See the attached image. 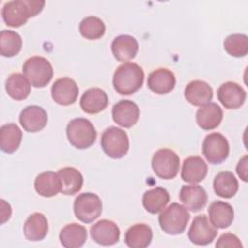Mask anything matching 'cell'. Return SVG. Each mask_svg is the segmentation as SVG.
<instances>
[{"label":"cell","instance_id":"cell-9","mask_svg":"<svg viewBox=\"0 0 248 248\" xmlns=\"http://www.w3.org/2000/svg\"><path fill=\"white\" fill-rule=\"evenodd\" d=\"M230 145L225 136L220 133L207 135L202 142V153L210 164H221L229 156Z\"/></svg>","mask_w":248,"mask_h":248},{"label":"cell","instance_id":"cell-22","mask_svg":"<svg viewBox=\"0 0 248 248\" xmlns=\"http://www.w3.org/2000/svg\"><path fill=\"white\" fill-rule=\"evenodd\" d=\"M223 119V110L216 103H208L202 106L196 113V121L202 130L217 128Z\"/></svg>","mask_w":248,"mask_h":248},{"label":"cell","instance_id":"cell-10","mask_svg":"<svg viewBox=\"0 0 248 248\" xmlns=\"http://www.w3.org/2000/svg\"><path fill=\"white\" fill-rule=\"evenodd\" d=\"M216 235L217 229L204 214L198 215L194 218L188 232L190 241L196 245H207L215 239Z\"/></svg>","mask_w":248,"mask_h":248},{"label":"cell","instance_id":"cell-8","mask_svg":"<svg viewBox=\"0 0 248 248\" xmlns=\"http://www.w3.org/2000/svg\"><path fill=\"white\" fill-rule=\"evenodd\" d=\"M103 203L98 195L90 192L79 194L74 202L76 217L82 223L89 224L95 221L102 213Z\"/></svg>","mask_w":248,"mask_h":248},{"label":"cell","instance_id":"cell-7","mask_svg":"<svg viewBox=\"0 0 248 248\" xmlns=\"http://www.w3.org/2000/svg\"><path fill=\"white\" fill-rule=\"evenodd\" d=\"M151 165L153 171L158 177L168 180L172 179L177 175L180 159L173 150L162 148L154 153Z\"/></svg>","mask_w":248,"mask_h":248},{"label":"cell","instance_id":"cell-24","mask_svg":"<svg viewBox=\"0 0 248 248\" xmlns=\"http://www.w3.org/2000/svg\"><path fill=\"white\" fill-rule=\"evenodd\" d=\"M48 232V222L46 217L40 212H35L28 216L23 225V233L30 241L43 240Z\"/></svg>","mask_w":248,"mask_h":248},{"label":"cell","instance_id":"cell-33","mask_svg":"<svg viewBox=\"0 0 248 248\" xmlns=\"http://www.w3.org/2000/svg\"><path fill=\"white\" fill-rule=\"evenodd\" d=\"M22 46V40L18 33L13 30H2L0 33V52L2 56L13 57Z\"/></svg>","mask_w":248,"mask_h":248},{"label":"cell","instance_id":"cell-1","mask_svg":"<svg viewBox=\"0 0 248 248\" xmlns=\"http://www.w3.org/2000/svg\"><path fill=\"white\" fill-rule=\"evenodd\" d=\"M46 2L33 0H14L6 2L2 8L4 22L11 27H19L26 23L29 17L40 14Z\"/></svg>","mask_w":248,"mask_h":248},{"label":"cell","instance_id":"cell-27","mask_svg":"<svg viewBox=\"0 0 248 248\" xmlns=\"http://www.w3.org/2000/svg\"><path fill=\"white\" fill-rule=\"evenodd\" d=\"M153 232L146 224H135L125 233V243L130 248L147 247L152 240Z\"/></svg>","mask_w":248,"mask_h":248},{"label":"cell","instance_id":"cell-30","mask_svg":"<svg viewBox=\"0 0 248 248\" xmlns=\"http://www.w3.org/2000/svg\"><path fill=\"white\" fill-rule=\"evenodd\" d=\"M61 179V193L73 196L80 191L83 185V176L78 170L73 167H65L58 170Z\"/></svg>","mask_w":248,"mask_h":248},{"label":"cell","instance_id":"cell-16","mask_svg":"<svg viewBox=\"0 0 248 248\" xmlns=\"http://www.w3.org/2000/svg\"><path fill=\"white\" fill-rule=\"evenodd\" d=\"M179 200L187 209L193 212H198L205 206L207 202V194L200 185H184L180 189Z\"/></svg>","mask_w":248,"mask_h":248},{"label":"cell","instance_id":"cell-35","mask_svg":"<svg viewBox=\"0 0 248 248\" xmlns=\"http://www.w3.org/2000/svg\"><path fill=\"white\" fill-rule=\"evenodd\" d=\"M224 49L233 57H244L248 53V38L244 34H232L224 41Z\"/></svg>","mask_w":248,"mask_h":248},{"label":"cell","instance_id":"cell-28","mask_svg":"<svg viewBox=\"0 0 248 248\" xmlns=\"http://www.w3.org/2000/svg\"><path fill=\"white\" fill-rule=\"evenodd\" d=\"M22 132L15 123H8L0 129V147L5 153L11 154L17 150L21 143Z\"/></svg>","mask_w":248,"mask_h":248},{"label":"cell","instance_id":"cell-25","mask_svg":"<svg viewBox=\"0 0 248 248\" xmlns=\"http://www.w3.org/2000/svg\"><path fill=\"white\" fill-rule=\"evenodd\" d=\"M34 187L40 196L50 198L61 192L62 183L58 172L48 170L37 175Z\"/></svg>","mask_w":248,"mask_h":248},{"label":"cell","instance_id":"cell-12","mask_svg":"<svg viewBox=\"0 0 248 248\" xmlns=\"http://www.w3.org/2000/svg\"><path fill=\"white\" fill-rule=\"evenodd\" d=\"M78 96V86L70 78H60L54 81L51 87V97L55 103L61 106L74 104Z\"/></svg>","mask_w":248,"mask_h":248},{"label":"cell","instance_id":"cell-23","mask_svg":"<svg viewBox=\"0 0 248 248\" xmlns=\"http://www.w3.org/2000/svg\"><path fill=\"white\" fill-rule=\"evenodd\" d=\"M208 216L210 223L216 229H225L232 225L234 211L229 202L215 201L208 207Z\"/></svg>","mask_w":248,"mask_h":248},{"label":"cell","instance_id":"cell-21","mask_svg":"<svg viewBox=\"0 0 248 248\" xmlns=\"http://www.w3.org/2000/svg\"><path fill=\"white\" fill-rule=\"evenodd\" d=\"M80 108L89 114H96L103 111L108 104V98L107 93L98 87L89 88L80 98Z\"/></svg>","mask_w":248,"mask_h":248},{"label":"cell","instance_id":"cell-11","mask_svg":"<svg viewBox=\"0 0 248 248\" xmlns=\"http://www.w3.org/2000/svg\"><path fill=\"white\" fill-rule=\"evenodd\" d=\"M217 97L225 108L236 109L244 104L246 91L238 83L227 81L218 88Z\"/></svg>","mask_w":248,"mask_h":248},{"label":"cell","instance_id":"cell-2","mask_svg":"<svg viewBox=\"0 0 248 248\" xmlns=\"http://www.w3.org/2000/svg\"><path fill=\"white\" fill-rule=\"evenodd\" d=\"M143 79L142 68L136 63L126 62L116 68L112 84L115 91L120 95H131L142 86Z\"/></svg>","mask_w":248,"mask_h":248},{"label":"cell","instance_id":"cell-4","mask_svg":"<svg viewBox=\"0 0 248 248\" xmlns=\"http://www.w3.org/2000/svg\"><path fill=\"white\" fill-rule=\"evenodd\" d=\"M69 142L78 149H85L93 145L97 138V132L93 124L86 118H75L66 128Z\"/></svg>","mask_w":248,"mask_h":248},{"label":"cell","instance_id":"cell-6","mask_svg":"<svg viewBox=\"0 0 248 248\" xmlns=\"http://www.w3.org/2000/svg\"><path fill=\"white\" fill-rule=\"evenodd\" d=\"M103 151L110 158L120 159L129 150V139L126 132L117 127H108L101 137Z\"/></svg>","mask_w":248,"mask_h":248},{"label":"cell","instance_id":"cell-34","mask_svg":"<svg viewBox=\"0 0 248 248\" xmlns=\"http://www.w3.org/2000/svg\"><path fill=\"white\" fill-rule=\"evenodd\" d=\"M105 32L106 25L97 16H86L79 23V33L87 40H98L104 36Z\"/></svg>","mask_w":248,"mask_h":248},{"label":"cell","instance_id":"cell-31","mask_svg":"<svg viewBox=\"0 0 248 248\" xmlns=\"http://www.w3.org/2000/svg\"><path fill=\"white\" fill-rule=\"evenodd\" d=\"M5 88L12 99L16 101H22L29 96L31 84L25 76L19 73H14L6 79Z\"/></svg>","mask_w":248,"mask_h":248},{"label":"cell","instance_id":"cell-20","mask_svg":"<svg viewBox=\"0 0 248 248\" xmlns=\"http://www.w3.org/2000/svg\"><path fill=\"white\" fill-rule=\"evenodd\" d=\"M207 174V165L199 156H191L183 161L181 169V178L188 183H199Z\"/></svg>","mask_w":248,"mask_h":248},{"label":"cell","instance_id":"cell-19","mask_svg":"<svg viewBox=\"0 0 248 248\" xmlns=\"http://www.w3.org/2000/svg\"><path fill=\"white\" fill-rule=\"evenodd\" d=\"M139 50L138 41L130 35H119L111 43V51L119 62H128L135 58Z\"/></svg>","mask_w":248,"mask_h":248},{"label":"cell","instance_id":"cell-13","mask_svg":"<svg viewBox=\"0 0 248 248\" xmlns=\"http://www.w3.org/2000/svg\"><path fill=\"white\" fill-rule=\"evenodd\" d=\"M90 234L96 243L109 246L118 242L120 230L114 222L104 219L98 221L90 228Z\"/></svg>","mask_w":248,"mask_h":248},{"label":"cell","instance_id":"cell-29","mask_svg":"<svg viewBox=\"0 0 248 248\" xmlns=\"http://www.w3.org/2000/svg\"><path fill=\"white\" fill-rule=\"evenodd\" d=\"M170 202L169 192L162 187L147 190L142 196V205L151 214L161 212Z\"/></svg>","mask_w":248,"mask_h":248},{"label":"cell","instance_id":"cell-32","mask_svg":"<svg viewBox=\"0 0 248 248\" xmlns=\"http://www.w3.org/2000/svg\"><path fill=\"white\" fill-rule=\"evenodd\" d=\"M238 181L231 171L219 172L213 180V189L217 196L225 199L232 198L238 190Z\"/></svg>","mask_w":248,"mask_h":248},{"label":"cell","instance_id":"cell-37","mask_svg":"<svg viewBox=\"0 0 248 248\" xmlns=\"http://www.w3.org/2000/svg\"><path fill=\"white\" fill-rule=\"evenodd\" d=\"M247 155H244L236 166V173L244 182H247Z\"/></svg>","mask_w":248,"mask_h":248},{"label":"cell","instance_id":"cell-3","mask_svg":"<svg viewBox=\"0 0 248 248\" xmlns=\"http://www.w3.org/2000/svg\"><path fill=\"white\" fill-rule=\"evenodd\" d=\"M190 220L188 209L176 202L171 203L160 213L159 225L163 232L168 234L176 235L182 233Z\"/></svg>","mask_w":248,"mask_h":248},{"label":"cell","instance_id":"cell-18","mask_svg":"<svg viewBox=\"0 0 248 248\" xmlns=\"http://www.w3.org/2000/svg\"><path fill=\"white\" fill-rule=\"evenodd\" d=\"M184 97L191 105L202 107L210 103L213 97V91L207 82L197 79L190 81L186 85Z\"/></svg>","mask_w":248,"mask_h":248},{"label":"cell","instance_id":"cell-36","mask_svg":"<svg viewBox=\"0 0 248 248\" xmlns=\"http://www.w3.org/2000/svg\"><path fill=\"white\" fill-rule=\"evenodd\" d=\"M216 247H232V248H242V244L239 238L231 232L223 233L216 242Z\"/></svg>","mask_w":248,"mask_h":248},{"label":"cell","instance_id":"cell-26","mask_svg":"<svg viewBox=\"0 0 248 248\" xmlns=\"http://www.w3.org/2000/svg\"><path fill=\"white\" fill-rule=\"evenodd\" d=\"M87 238V231L85 227L77 223L66 225L59 233V239L62 246L66 248H79Z\"/></svg>","mask_w":248,"mask_h":248},{"label":"cell","instance_id":"cell-15","mask_svg":"<svg viewBox=\"0 0 248 248\" xmlns=\"http://www.w3.org/2000/svg\"><path fill=\"white\" fill-rule=\"evenodd\" d=\"M19 123L26 132H39L47 123V113L42 107L35 105L27 106L19 114Z\"/></svg>","mask_w":248,"mask_h":248},{"label":"cell","instance_id":"cell-5","mask_svg":"<svg viewBox=\"0 0 248 248\" xmlns=\"http://www.w3.org/2000/svg\"><path fill=\"white\" fill-rule=\"evenodd\" d=\"M22 72L30 84L36 88L46 86L53 77L50 62L43 56L28 58L22 66Z\"/></svg>","mask_w":248,"mask_h":248},{"label":"cell","instance_id":"cell-17","mask_svg":"<svg viewBox=\"0 0 248 248\" xmlns=\"http://www.w3.org/2000/svg\"><path fill=\"white\" fill-rule=\"evenodd\" d=\"M174 74L166 68H159L151 72L147 78L148 88L159 95L170 93L175 86Z\"/></svg>","mask_w":248,"mask_h":248},{"label":"cell","instance_id":"cell-14","mask_svg":"<svg viewBox=\"0 0 248 248\" xmlns=\"http://www.w3.org/2000/svg\"><path fill=\"white\" fill-rule=\"evenodd\" d=\"M113 121L121 127L131 128L140 118V108L136 103L130 100H121L112 107Z\"/></svg>","mask_w":248,"mask_h":248}]
</instances>
